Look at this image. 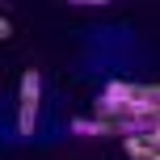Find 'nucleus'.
Listing matches in <instances>:
<instances>
[{"instance_id": "nucleus-1", "label": "nucleus", "mask_w": 160, "mask_h": 160, "mask_svg": "<svg viewBox=\"0 0 160 160\" xmlns=\"http://www.w3.org/2000/svg\"><path fill=\"white\" fill-rule=\"evenodd\" d=\"M97 118L110 122L114 135H148V131L160 127V110H148V105H105V101H97Z\"/></svg>"}, {"instance_id": "nucleus-2", "label": "nucleus", "mask_w": 160, "mask_h": 160, "mask_svg": "<svg viewBox=\"0 0 160 160\" xmlns=\"http://www.w3.org/2000/svg\"><path fill=\"white\" fill-rule=\"evenodd\" d=\"M101 101L105 105H148V110H160V88L156 84H131V80H110Z\"/></svg>"}, {"instance_id": "nucleus-3", "label": "nucleus", "mask_w": 160, "mask_h": 160, "mask_svg": "<svg viewBox=\"0 0 160 160\" xmlns=\"http://www.w3.org/2000/svg\"><path fill=\"white\" fill-rule=\"evenodd\" d=\"M38 93H42V76L30 68V72L21 76V114H17V131H21V135H34V122H38Z\"/></svg>"}, {"instance_id": "nucleus-4", "label": "nucleus", "mask_w": 160, "mask_h": 160, "mask_svg": "<svg viewBox=\"0 0 160 160\" xmlns=\"http://www.w3.org/2000/svg\"><path fill=\"white\" fill-rule=\"evenodd\" d=\"M127 156L131 160H160V135L148 131V135H127Z\"/></svg>"}, {"instance_id": "nucleus-5", "label": "nucleus", "mask_w": 160, "mask_h": 160, "mask_svg": "<svg viewBox=\"0 0 160 160\" xmlns=\"http://www.w3.org/2000/svg\"><path fill=\"white\" fill-rule=\"evenodd\" d=\"M72 131H76V135H114L110 122H101V118H76Z\"/></svg>"}, {"instance_id": "nucleus-6", "label": "nucleus", "mask_w": 160, "mask_h": 160, "mask_svg": "<svg viewBox=\"0 0 160 160\" xmlns=\"http://www.w3.org/2000/svg\"><path fill=\"white\" fill-rule=\"evenodd\" d=\"M8 30H13V25H8L4 17H0V38H8Z\"/></svg>"}]
</instances>
